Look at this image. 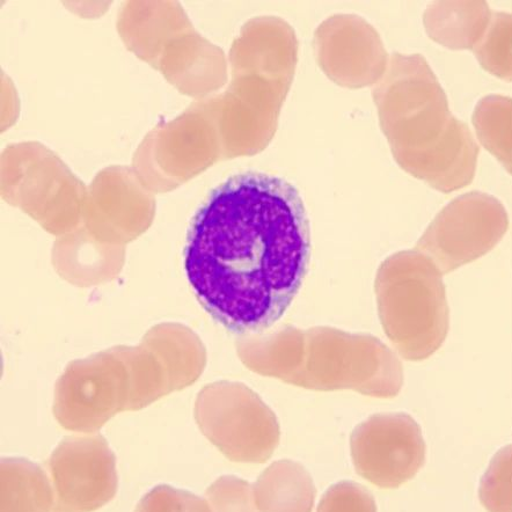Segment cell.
I'll return each instance as SVG.
<instances>
[{
	"instance_id": "obj_21",
	"label": "cell",
	"mask_w": 512,
	"mask_h": 512,
	"mask_svg": "<svg viewBox=\"0 0 512 512\" xmlns=\"http://www.w3.org/2000/svg\"><path fill=\"white\" fill-rule=\"evenodd\" d=\"M479 499L488 512H512V445L490 460L480 481Z\"/></svg>"
},
{
	"instance_id": "obj_20",
	"label": "cell",
	"mask_w": 512,
	"mask_h": 512,
	"mask_svg": "<svg viewBox=\"0 0 512 512\" xmlns=\"http://www.w3.org/2000/svg\"><path fill=\"white\" fill-rule=\"evenodd\" d=\"M473 51L482 68L512 82V14L493 12L487 31Z\"/></svg>"
},
{
	"instance_id": "obj_14",
	"label": "cell",
	"mask_w": 512,
	"mask_h": 512,
	"mask_svg": "<svg viewBox=\"0 0 512 512\" xmlns=\"http://www.w3.org/2000/svg\"><path fill=\"white\" fill-rule=\"evenodd\" d=\"M188 25L187 14L175 2H129L117 19L124 45L151 67L168 39Z\"/></svg>"
},
{
	"instance_id": "obj_19",
	"label": "cell",
	"mask_w": 512,
	"mask_h": 512,
	"mask_svg": "<svg viewBox=\"0 0 512 512\" xmlns=\"http://www.w3.org/2000/svg\"><path fill=\"white\" fill-rule=\"evenodd\" d=\"M472 121L481 144L512 174V98L495 94L481 99Z\"/></svg>"
},
{
	"instance_id": "obj_5",
	"label": "cell",
	"mask_w": 512,
	"mask_h": 512,
	"mask_svg": "<svg viewBox=\"0 0 512 512\" xmlns=\"http://www.w3.org/2000/svg\"><path fill=\"white\" fill-rule=\"evenodd\" d=\"M2 196L55 236L75 231L83 223L87 188L60 157L38 142L5 149Z\"/></svg>"
},
{
	"instance_id": "obj_1",
	"label": "cell",
	"mask_w": 512,
	"mask_h": 512,
	"mask_svg": "<svg viewBox=\"0 0 512 512\" xmlns=\"http://www.w3.org/2000/svg\"><path fill=\"white\" fill-rule=\"evenodd\" d=\"M310 252L309 218L296 187L250 172L225 181L197 212L185 267L210 316L231 333L250 336L288 311Z\"/></svg>"
},
{
	"instance_id": "obj_18",
	"label": "cell",
	"mask_w": 512,
	"mask_h": 512,
	"mask_svg": "<svg viewBox=\"0 0 512 512\" xmlns=\"http://www.w3.org/2000/svg\"><path fill=\"white\" fill-rule=\"evenodd\" d=\"M55 501L42 468L26 459L2 460V512H53Z\"/></svg>"
},
{
	"instance_id": "obj_12",
	"label": "cell",
	"mask_w": 512,
	"mask_h": 512,
	"mask_svg": "<svg viewBox=\"0 0 512 512\" xmlns=\"http://www.w3.org/2000/svg\"><path fill=\"white\" fill-rule=\"evenodd\" d=\"M49 467L56 494L53 512H92L116 495L115 456L100 435L65 438Z\"/></svg>"
},
{
	"instance_id": "obj_15",
	"label": "cell",
	"mask_w": 512,
	"mask_h": 512,
	"mask_svg": "<svg viewBox=\"0 0 512 512\" xmlns=\"http://www.w3.org/2000/svg\"><path fill=\"white\" fill-rule=\"evenodd\" d=\"M54 265L65 279L106 280L119 272L124 260V247L100 243L84 226L64 234L53 251Z\"/></svg>"
},
{
	"instance_id": "obj_10",
	"label": "cell",
	"mask_w": 512,
	"mask_h": 512,
	"mask_svg": "<svg viewBox=\"0 0 512 512\" xmlns=\"http://www.w3.org/2000/svg\"><path fill=\"white\" fill-rule=\"evenodd\" d=\"M355 470L371 484L399 488L426 463L427 445L421 427L406 413L370 416L350 437Z\"/></svg>"
},
{
	"instance_id": "obj_7",
	"label": "cell",
	"mask_w": 512,
	"mask_h": 512,
	"mask_svg": "<svg viewBox=\"0 0 512 512\" xmlns=\"http://www.w3.org/2000/svg\"><path fill=\"white\" fill-rule=\"evenodd\" d=\"M195 419L203 435L232 462L266 463L280 444L275 413L245 384L204 386L196 399Z\"/></svg>"
},
{
	"instance_id": "obj_3",
	"label": "cell",
	"mask_w": 512,
	"mask_h": 512,
	"mask_svg": "<svg viewBox=\"0 0 512 512\" xmlns=\"http://www.w3.org/2000/svg\"><path fill=\"white\" fill-rule=\"evenodd\" d=\"M238 356L261 376L313 391L353 390L373 398L397 397L404 369L396 354L376 336L333 327H282L245 336Z\"/></svg>"
},
{
	"instance_id": "obj_8",
	"label": "cell",
	"mask_w": 512,
	"mask_h": 512,
	"mask_svg": "<svg viewBox=\"0 0 512 512\" xmlns=\"http://www.w3.org/2000/svg\"><path fill=\"white\" fill-rule=\"evenodd\" d=\"M509 228L506 208L496 197L471 192L443 208L416 245V251L449 274L484 256Z\"/></svg>"
},
{
	"instance_id": "obj_16",
	"label": "cell",
	"mask_w": 512,
	"mask_h": 512,
	"mask_svg": "<svg viewBox=\"0 0 512 512\" xmlns=\"http://www.w3.org/2000/svg\"><path fill=\"white\" fill-rule=\"evenodd\" d=\"M253 488L259 512H312L317 496L311 474L289 459L266 468Z\"/></svg>"
},
{
	"instance_id": "obj_22",
	"label": "cell",
	"mask_w": 512,
	"mask_h": 512,
	"mask_svg": "<svg viewBox=\"0 0 512 512\" xmlns=\"http://www.w3.org/2000/svg\"><path fill=\"white\" fill-rule=\"evenodd\" d=\"M206 496L212 512H259L250 482L234 475L217 479Z\"/></svg>"
},
{
	"instance_id": "obj_17",
	"label": "cell",
	"mask_w": 512,
	"mask_h": 512,
	"mask_svg": "<svg viewBox=\"0 0 512 512\" xmlns=\"http://www.w3.org/2000/svg\"><path fill=\"white\" fill-rule=\"evenodd\" d=\"M486 2H441L424 13L431 39L453 50L472 49L482 39L492 19Z\"/></svg>"
},
{
	"instance_id": "obj_9",
	"label": "cell",
	"mask_w": 512,
	"mask_h": 512,
	"mask_svg": "<svg viewBox=\"0 0 512 512\" xmlns=\"http://www.w3.org/2000/svg\"><path fill=\"white\" fill-rule=\"evenodd\" d=\"M131 376L124 348L76 362L56 387L54 413L61 426L93 433L113 416L129 411Z\"/></svg>"
},
{
	"instance_id": "obj_6",
	"label": "cell",
	"mask_w": 512,
	"mask_h": 512,
	"mask_svg": "<svg viewBox=\"0 0 512 512\" xmlns=\"http://www.w3.org/2000/svg\"><path fill=\"white\" fill-rule=\"evenodd\" d=\"M223 159L221 138L202 101L151 130L138 146L133 170L151 193H167Z\"/></svg>"
},
{
	"instance_id": "obj_23",
	"label": "cell",
	"mask_w": 512,
	"mask_h": 512,
	"mask_svg": "<svg viewBox=\"0 0 512 512\" xmlns=\"http://www.w3.org/2000/svg\"><path fill=\"white\" fill-rule=\"evenodd\" d=\"M135 512H212L208 501L185 490L158 486L138 503Z\"/></svg>"
},
{
	"instance_id": "obj_2",
	"label": "cell",
	"mask_w": 512,
	"mask_h": 512,
	"mask_svg": "<svg viewBox=\"0 0 512 512\" xmlns=\"http://www.w3.org/2000/svg\"><path fill=\"white\" fill-rule=\"evenodd\" d=\"M373 99L401 168L446 194L472 184L479 145L466 124L451 114L426 58L393 54Z\"/></svg>"
},
{
	"instance_id": "obj_4",
	"label": "cell",
	"mask_w": 512,
	"mask_h": 512,
	"mask_svg": "<svg viewBox=\"0 0 512 512\" xmlns=\"http://www.w3.org/2000/svg\"><path fill=\"white\" fill-rule=\"evenodd\" d=\"M442 275L433 260L416 250L393 254L378 269L380 323L407 361L427 360L448 335L450 310Z\"/></svg>"
},
{
	"instance_id": "obj_13",
	"label": "cell",
	"mask_w": 512,
	"mask_h": 512,
	"mask_svg": "<svg viewBox=\"0 0 512 512\" xmlns=\"http://www.w3.org/2000/svg\"><path fill=\"white\" fill-rule=\"evenodd\" d=\"M152 68L179 92L200 100L221 89L228 77L223 51L203 39L192 24L168 39Z\"/></svg>"
},
{
	"instance_id": "obj_24",
	"label": "cell",
	"mask_w": 512,
	"mask_h": 512,
	"mask_svg": "<svg viewBox=\"0 0 512 512\" xmlns=\"http://www.w3.org/2000/svg\"><path fill=\"white\" fill-rule=\"evenodd\" d=\"M317 512H378V509L369 490L353 481H341L326 490Z\"/></svg>"
},
{
	"instance_id": "obj_11",
	"label": "cell",
	"mask_w": 512,
	"mask_h": 512,
	"mask_svg": "<svg viewBox=\"0 0 512 512\" xmlns=\"http://www.w3.org/2000/svg\"><path fill=\"white\" fill-rule=\"evenodd\" d=\"M155 212V197L133 167L112 166L87 188L83 223L100 243L123 246L150 228Z\"/></svg>"
}]
</instances>
